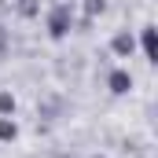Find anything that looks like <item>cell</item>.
Here are the masks:
<instances>
[{
  "label": "cell",
  "instance_id": "8992f818",
  "mask_svg": "<svg viewBox=\"0 0 158 158\" xmlns=\"http://www.w3.org/2000/svg\"><path fill=\"white\" fill-rule=\"evenodd\" d=\"M7 110H15V99L4 92V96H0V114H7Z\"/></svg>",
  "mask_w": 158,
  "mask_h": 158
},
{
  "label": "cell",
  "instance_id": "277c9868",
  "mask_svg": "<svg viewBox=\"0 0 158 158\" xmlns=\"http://www.w3.org/2000/svg\"><path fill=\"white\" fill-rule=\"evenodd\" d=\"M114 52H118V55H132V37H125V33L114 37Z\"/></svg>",
  "mask_w": 158,
  "mask_h": 158
},
{
  "label": "cell",
  "instance_id": "5b68a950",
  "mask_svg": "<svg viewBox=\"0 0 158 158\" xmlns=\"http://www.w3.org/2000/svg\"><path fill=\"white\" fill-rule=\"evenodd\" d=\"M15 121H7V118H0V140H15Z\"/></svg>",
  "mask_w": 158,
  "mask_h": 158
},
{
  "label": "cell",
  "instance_id": "3957f363",
  "mask_svg": "<svg viewBox=\"0 0 158 158\" xmlns=\"http://www.w3.org/2000/svg\"><path fill=\"white\" fill-rule=\"evenodd\" d=\"M143 52H147V59H151V63L158 59V40H155V30H143Z\"/></svg>",
  "mask_w": 158,
  "mask_h": 158
},
{
  "label": "cell",
  "instance_id": "52a82bcc",
  "mask_svg": "<svg viewBox=\"0 0 158 158\" xmlns=\"http://www.w3.org/2000/svg\"><path fill=\"white\" fill-rule=\"evenodd\" d=\"M88 11L96 15V11H103V0H88Z\"/></svg>",
  "mask_w": 158,
  "mask_h": 158
},
{
  "label": "cell",
  "instance_id": "6da1fadb",
  "mask_svg": "<svg viewBox=\"0 0 158 158\" xmlns=\"http://www.w3.org/2000/svg\"><path fill=\"white\" fill-rule=\"evenodd\" d=\"M48 30H52V37H66V30H70V7H66V4H59V7L52 11Z\"/></svg>",
  "mask_w": 158,
  "mask_h": 158
},
{
  "label": "cell",
  "instance_id": "7a4b0ae2",
  "mask_svg": "<svg viewBox=\"0 0 158 158\" xmlns=\"http://www.w3.org/2000/svg\"><path fill=\"white\" fill-rule=\"evenodd\" d=\"M110 88H114V92H129V88H132V77H129L125 70H114V74H110Z\"/></svg>",
  "mask_w": 158,
  "mask_h": 158
}]
</instances>
